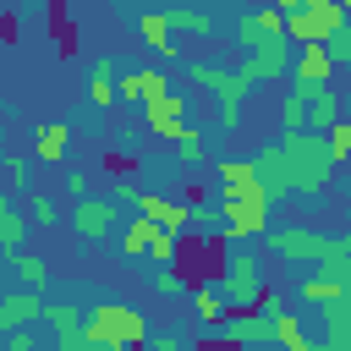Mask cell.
I'll use <instances>...</instances> for the list:
<instances>
[{
	"mask_svg": "<svg viewBox=\"0 0 351 351\" xmlns=\"http://www.w3.org/2000/svg\"><path fill=\"white\" fill-rule=\"evenodd\" d=\"M280 148H285V159H291V186H296V197L302 203H318L329 186H335V159H329V143H324V132H280Z\"/></svg>",
	"mask_w": 351,
	"mask_h": 351,
	"instance_id": "cell-1",
	"label": "cell"
},
{
	"mask_svg": "<svg viewBox=\"0 0 351 351\" xmlns=\"http://www.w3.org/2000/svg\"><path fill=\"white\" fill-rule=\"evenodd\" d=\"M186 82L208 88L214 93V115H219V132H236L241 115H247V99H252V77L241 66H219V60H186Z\"/></svg>",
	"mask_w": 351,
	"mask_h": 351,
	"instance_id": "cell-2",
	"label": "cell"
},
{
	"mask_svg": "<svg viewBox=\"0 0 351 351\" xmlns=\"http://www.w3.org/2000/svg\"><path fill=\"white\" fill-rule=\"evenodd\" d=\"M82 324H88L93 351H126V346L148 340V318L137 307H126V302H110V296L93 302V307H82Z\"/></svg>",
	"mask_w": 351,
	"mask_h": 351,
	"instance_id": "cell-3",
	"label": "cell"
},
{
	"mask_svg": "<svg viewBox=\"0 0 351 351\" xmlns=\"http://www.w3.org/2000/svg\"><path fill=\"white\" fill-rule=\"evenodd\" d=\"M274 258H285V263H324V258H335V252H351L346 247V236H324V230H307V225H269L263 236H258Z\"/></svg>",
	"mask_w": 351,
	"mask_h": 351,
	"instance_id": "cell-4",
	"label": "cell"
},
{
	"mask_svg": "<svg viewBox=\"0 0 351 351\" xmlns=\"http://www.w3.org/2000/svg\"><path fill=\"white\" fill-rule=\"evenodd\" d=\"M219 291H225L230 313L258 307V296L269 291V285H263V258H258L252 247H236V252L225 258V269H219Z\"/></svg>",
	"mask_w": 351,
	"mask_h": 351,
	"instance_id": "cell-5",
	"label": "cell"
},
{
	"mask_svg": "<svg viewBox=\"0 0 351 351\" xmlns=\"http://www.w3.org/2000/svg\"><path fill=\"white\" fill-rule=\"evenodd\" d=\"M219 208H225V241H258L274 214L263 192H219Z\"/></svg>",
	"mask_w": 351,
	"mask_h": 351,
	"instance_id": "cell-6",
	"label": "cell"
},
{
	"mask_svg": "<svg viewBox=\"0 0 351 351\" xmlns=\"http://www.w3.org/2000/svg\"><path fill=\"white\" fill-rule=\"evenodd\" d=\"M346 16H351V11H346L340 0H313V5H302V11H285V38H291V44H324Z\"/></svg>",
	"mask_w": 351,
	"mask_h": 351,
	"instance_id": "cell-7",
	"label": "cell"
},
{
	"mask_svg": "<svg viewBox=\"0 0 351 351\" xmlns=\"http://www.w3.org/2000/svg\"><path fill=\"white\" fill-rule=\"evenodd\" d=\"M71 219V236L77 241H110L121 230V197H77V208L66 214Z\"/></svg>",
	"mask_w": 351,
	"mask_h": 351,
	"instance_id": "cell-8",
	"label": "cell"
},
{
	"mask_svg": "<svg viewBox=\"0 0 351 351\" xmlns=\"http://www.w3.org/2000/svg\"><path fill=\"white\" fill-rule=\"evenodd\" d=\"M280 33H285V11H280L274 0L247 5V11H236V16H230V38H236L241 49H258L263 38H280Z\"/></svg>",
	"mask_w": 351,
	"mask_h": 351,
	"instance_id": "cell-9",
	"label": "cell"
},
{
	"mask_svg": "<svg viewBox=\"0 0 351 351\" xmlns=\"http://www.w3.org/2000/svg\"><path fill=\"white\" fill-rule=\"evenodd\" d=\"M291 60H296V44L280 33V38H263L258 49H247V66H241V71H247L252 82H285V77H291Z\"/></svg>",
	"mask_w": 351,
	"mask_h": 351,
	"instance_id": "cell-10",
	"label": "cell"
},
{
	"mask_svg": "<svg viewBox=\"0 0 351 351\" xmlns=\"http://www.w3.org/2000/svg\"><path fill=\"white\" fill-rule=\"evenodd\" d=\"M143 121H148V137H159V143H176V137L186 132V93H176V88L154 93V99L143 104Z\"/></svg>",
	"mask_w": 351,
	"mask_h": 351,
	"instance_id": "cell-11",
	"label": "cell"
},
{
	"mask_svg": "<svg viewBox=\"0 0 351 351\" xmlns=\"http://www.w3.org/2000/svg\"><path fill=\"white\" fill-rule=\"evenodd\" d=\"M252 165H258V181H263L269 203H285V197H296V186H291V159H285V148H280V143L258 148V154H252Z\"/></svg>",
	"mask_w": 351,
	"mask_h": 351,
	"instance_id": "cell-12",
	"label": "cell"
},
{
	"mask_svg": "<svg viewBox=\"0 0 351 351\" xmlns=\"http://www.w3.org/2000/svg\"><path fill=\"white\" fill-rule=\"evenodd\" d=\"M44 318H49L60 351H93L88 324H82V307H71V302H44Z\"/></svg>",
	"mask_w": 351,
	"mask_h": 351,
	"instance_id": "cell-13",
	"label": "cell"
},
{
	"mask_svg": "<svg viewBox=\"0 0 351 351\" xmlns=\"http://www.w3.org/2000/svg\"><path fill=\"white\" fill-rule=\"evenodd\" d=\"M121 60L115 55H93V66H88V110H110V104H121Z\"/></svg>",
	"mask_w": 351,
	"mask_h": 351,
	"instance_id": "cell-14",
	"label": "cell"
},
{
	"mask_svg": "<svg viewBox=\"0 0 351 351\" xmlns=\"http://www.w3.org/2000/svg\"><path fill=\"white\" fill-rule=\"evenodd\" d=\"M296 88H302V104H307V132H329L346 115V99L329 82H296Z\"/></svg>",
	"mask_w": 351,
	"mask_h": 351,
	"instance_id": "cell-15",
	"label": "cell"
},
{
	"mask_svg": "<svg viewBox=\"0 0 351 351\" xmlns=\"http://www.w3.org/2000/svg\"><path fill=\"white\" fill-rule=\"evenodd\" d=\"M132 208H143L148 219H159L170 236H192V203L186 197H159V192H137V203Z\"/></svg>",
	"mask_w": 351,
	"mask_h": 351,
	"instance_id": "cell-16",
	"label": "cell"
},
{
	"mask_svg": "<svg viewBox=\"0 0 351 351\" xmlns=\"http://www.w3.org/2000/svg\"><path fill=\"white\" fill-rule=\"evenodd\" d=\"M38 318H44V291H33V285H22V291H0V335L27 329V324H38Z\"/></svg>",
	"mask_w": 351,
	"mask_h": 351,
	"instance_id": "cell-17",
	"label": "cell"
},
{
	"mask_svg": "<svg viewBox=\"0 0 351 351\" xmlns=\"http://www.w3.org/2000/svg\"><path fill=\"white\" fill-rule=\"evenodd\" d=\"M165 88H176L165 66H126V71H121V104H148V99L165 93Z\"/></svg>",
	"mask_w": 351,
	"mask_h": 351,
	"instance_id": "cell-18",
	"label": "cell"
},
{
	"mask_svg": "<svg viewBox=\"0 0 351 351\" xmlns=\"http://www.w3.org/2000/svg\"><path fill=\"white\" fill-rule=\"evenodd\" d=\"M186 302H192V318H197L208 335H214V329L230 318V302H225V291H219L214 280H197V285L186 291Z\"/></svg>",
	"mask_w": 351,
	"mask_h": 351,
	"instance_id": "cell-19",
	"label": "cell"
},
{
	"mask_svg": "<svg viewBox=\"0 0 351 351\" xmlns=\"http://www.w3.org/2000/svg\"><path fill=\"white\" fill-rule=\"evenodd\" d=\"M137 33L148 38V49H154L159 60H176V55H181V44H176V27H170L165 5H154V11H137Z\"/></svg>",
	"mask_w": 351,
	"mask_h": 351,
	"instance_id": "cell-20",
	"label": "cell"
},
{
	"mask_svg": "<svg viewBox=\"0 0 351 351\" xmlns=\"http://www.w3.org/2000/svg\"><path fill=\"white\" fill-rule=\"evenodd\" d=\"M335 55L329 44H296V60H291V77L296 82H335Z\"/></svg>",
	"mask_w": 351,
	"mask_h": 351,
	"instance_id": "cell-21",
	"label": "cell"
},
{
	"mask_svg": "<svg viewBox=\"0 0 351 351\" xmlns=\"http://www.w3.org/2000/svg\"><path fill=\"white\" fill-rule=\"evenodd\" d=\"M165 225L159 219H148L143 208H132V219H121V230H115V241H121V252L137 263V258H148V247H154V236H159Z\"/></svg>",
	"mask_w": 351,
	"mask_h": 351,
	"instance_id": "cell-22",
	"label": "cell"
},
{
	"mask_svg": "<svg viewBox=\"0 0 351 351\" xmlns=\"http://www.w3.org/2000/svg\"><path fill=\"white\" fill-rule=\"evenodd\" d=\"M340 296H346V280L329 274V269H307L296 280V302L302 307H324V302H340Z\"/></svg>",
	"mask_w": 351,
	"mask_h": 351,
	"instance_id": "cell-23",
	"label": "cell"
},
{
	"mask_svg": "<svg viewBox=\"0 0 351 351\" xmlns=\"http://www.w3.org/2000/svg\"><path fill=\"white\" fill-rule=\"evenodd\" d=\"M165 16H170V27H176V33H192V38H214V33H219V16H214L208 5H192V0L165 5Z\"/></svg>",
	"mask_w": 351,
	"mask_h": 351,
	"instance_id": "cell-24",
	"label": "cell"
},
{
	"mask_svg": "<svg viewBox=\"0 0 351 351\" xmlns=\"http://www.w3.org/2000/svg\"><path fill=\"white\" fill-rule=\"evenodd\" d=\"M66 148H71V126L66 121H38L33 126V159L38 165H60Z\"/></svg>",
	"mask_w": 351,
	"mask_h": 351,
	"instance_id": "cell-25",
	"label": "cell"
},
{
	"mask_svg": "<svg viewBox=\"0 0 351 351\" xmlns=\"http://www.w3.org/2000/svg\"><path fill=\"white\" fill-rule=\"evenodd\" d=\"M318 318H324L318 346H324V351H351V307H346V302H324Z\"/></svg>",
	"mask_w": 351,
	"mask_h": 351,
	"instance_id": "cell-26",
	"label": "cell"
},
{
	"mask_svg": "<svg viewBox=\"0 0 351 351\" xmlns=\"http://www.w3.org/2000/svg\"><path fill=\"white\" fill-rule=\"evenodd\" d=\"M214 176H219V192H263L252 154H247V159H219V165H214ZM263 197H269V192H263Z\"/></svg>",
	"mask_w": 351,
	"mask_h": 351,
	"instance_id": "cell-27",
	"label": "cell"
},
{
	"mask_svg": "<svg viewBox=\"0 0 351 351\" xmlns=\"http://www.w3.org/2000/svg\"><path fill=\"white\" fill-rule=\"evenodd\" d=\"M27 225H33V219H27V214L0 192V252H16V247L27 241Z\"/></svg>",
	"mask_w": 351,
	"mask_h": 351,
	"instance_id": "cell-28",
	"label": "cell"
},
{
	"mask_svg": "<svg viewBox=\"0 0 351 351\" xmlns=\"http://www.w3.org/2000/svg\"><path fill=\"white\" fill-rule=\"evenodd\" d=\"M192 236H203V241H225V208H219V197L208 203H192Z\"/></svg>",
	"mask_w": 351,
	"mask_h": 351,
	"instance_id": "cell-29",
	"label": "cell"
},
{
	"mask_svg": "<svg viewBox=\"0 0 351 351\" xmlns=\"http://www.w3.org/2000/svg\"><path fill=\"white\" fill-rule=\"evenodd\" d=\"M274 346H285V351H313V340H307L296 307H280V313H274Z\"/></svg>",
	"mask_w": 351,
	"mask_h": 351,
	"instance_id": "cell-30",
	"label": "cell"
},
{
	"mask_svg": "<svg viewBox=\"0 0 351 351\" xmlns=\"http://www.w3.org/2000/svg\"><path fill=\"white\" fill-rule=\"evenodd\" d=\"M5 258H11V269H16V280H22V285H33V291H44V285H49V263H44L38 252H22V247H16V252H5Z\"/></svg>",
	"mask_w": 351,
	"mask_h": 351,
	"instance_id": "cell-31",
	"label": "cell"
},
{
	"mask_svg": "<svg viewBox=\"0 0 351 351\" xmlns=\"http://www.w3.org/2000/svg\"><path fill=\"white\" fill-rule=\"evenodd\" d=\"M148 291H154V296H181V291H192V280H186V269H181V263H154Z\"/></svg>",
	"mask_w": 351,
	"mask_h": 351,
	"instance_id": "cell-32",
	"label": "cell"
},
{
	"mask_svg": "<svg viewBox=\"0 0 351 351\" xmlns=\"http://www.w3.org/2000/svg\"><path fill=\"white\" fill-rule=\"evenodd\" d=\"M280 132H307V104H302V88H285V99H280Z\"/></svg>",
	"mask_w": 351,
	"mask_h": 351,
	"instance_id": "cell-33",
	"label": "cell"
},
{
	"mask_svg": "<svg viewBox=\"0 0 351 351\" xmlns=\"http://www.w3.org/2000/svg\"><path fill=\"white\" fill-rule=\"evenodd\" d=\"M170 148H176V159H181V165H208V137H203V132H192V126H186Z\"/></svg>",
	"mask_w": 351,
	"mask_h": 351,
	"instance_id": "cell-34",
	"label": "cell"
},
{
	"mask_svg": "<svg viewBox=\"0 0 351 351\" xmlns=\"http://www.w3.org/2000/svg\"><path fill=\"white\" fill-rule=\"evenodd\" d=\"M324 143H329V159L346 165V159H351V115H340V121L324 132Z\"/></svg>",
	"mask_w": 351,
	"mask_h": 351,
	"instance_id": "cell-35",
	"label": "cell"
},
{
	"mask_svg": "<svg viewBox=\"0 0 351 351\" xmlns=\"http://www.w3.org/2000/svg\"><path fill=\"white\" fill-rule=\"evenodd\" d=\"M27 219H33L38 230L60 225V208H55V197H49V192H33V203H27Z\"/></svg>",
	"mask_w": 351,
	"mask_h": 351,
	"instance_id": "cell-36",
	"label": "cell"
},
{
	"mask_svg": "<svg viewBox=\"0 0 351 351\" xmlns=\"http://www.w3.org/2000/svg\"><path fill=\"white\" fill-rule=\"evenodd\" d=\"M176 258H181V236L159 230V236H154V247H148V263H176Z\"/></svg>",
	"mask_w": 351,
	"mask_h": 351,
	"instance_id": "cell-37",
	"label": "cell"
},
{
	"mask_svg": "<svg viewBox=\"0 0 351 351\" xmlns=\"http://www.w3.org/2000/svg\"><path fill=\"white\" fill-rule=\"evenodd\" d=\"M324 44H329V55H335V66H351V16H346V22H340V27H335V33L324 38Z\"/></svg>",
	"mask_w": 351,
	"mask_h": 351,
	"instance_id": "cell-38",
	"label": "cell"
},
{
	"mask_svg": "<svg viewBox=\"0 0 351 351\" xmlns=\"http://www.w3.org/2000/svg\"><path fill=\"white\" fill-rule=\"evenodd\" d=\"M0 170H5V181H11V186H27V170H33V165H27V154H5V159H0Z\"/></svg>",
	"mask_w": 351,
	"mask_h": 351,
	"instance_id": "cell-39",
	"label": "cell"
},
{
	"mask_svg": "<svg viewBox=\"0 0 351 351\" xmlns=\"http://www.w3.org/2000/svg\"><path fill=\"white\" fill-rule=\"evenodd\" d=\"M148 346H159V351H186V335H181V329H165V335H154V329H148Z\"/></svg>",
	"mask_w": 351,
	"mask_h": 351,
	"instance_id": "cell-40",
	"label": "cell"
},
{
	"mask_svg": "<svg viewBox=\"0 0 351 351\" xmlns=\"http://www.w3.org/2000/svg\"><path fill=\"white\" fill-rule=\"evenodd\" d=\"M66 192L71 197H88V170H66Z\"/></svg>",
	"mask_w": 351,
	"mask_h": 351,
	"instance_id": "cell-41",
	"label": "cell"
},
{
	"mask_svg": "<svg viewBox=\"0 0 351 351\" xmlns=\"http://www.w3.org/2000/svg\"><path fill=\"white\" fill-rule=\"evenodd\" d=\"M280 11H302V5H313V0H274Z\"/></svg>",
	"mask_w": 351,
	"mask_h": 351,
	"instance_id": "cell-42",
	"label": "cell"
},
{
	"mask_svg": "<svg viewBox=\"0 0 351 351\" xmlns=\"http://www.w3.org/2000/svg\"><path fill=\"white\" fill-rule=\"evenodd\" d=\"M346 115H351V93H346Z\"/></svg>",
	"mask_w": 351,
	"mask_h": 351,
	"instance_id": "cell-43",
	"label": "cell"
},
{
	"mask_svg": "<svg viewBox=\"0 0 351 351\" xmlns=\"http://www.w3.org/2000/svg\"><path fill=\"white\" fill-rule=\"evenodd\" d=\"M192 5H214V0H192Z\"/></svg>",
	"mask_w": 351,
	"mask_h": 351,
	"instance_id": "cell-44",
	"label": "cell"
},
{
	"mask_svg": "<svg viewBox=\"0 0 351 351\" xmlns=\"http://www.w3.org/2000/svg\"><path fill=\"white\" fill-rule=\"evenodd\" d=\"M340 5H346V11H351V0H340Z\"/></svg>",
	"mask_w": 351,
	"mask_h": 351,
	"instance_id": "cell-45",
	"label": "cell"
},
{
	"mask_svg": "<svg viewBox=\"0 0 351 351\" xmlns=\"http://www.w3.org/2000/svg\"><path fill=\"white\" fill-rule=\"evenodd\" d=\"M346 247H351V230H346Z\"/></svg>",
	"mask_w": 351,
	"mask_h": 351,
	"instance_id": "cell-46",
	"label": "cell"
},
{
	"mask_svg": "<svg viewBox=\"0 0 351 351\" xmlns=\"http://www.w3.org/2000/svg\"><path fill=\"white\" fill-rule=\"evenodd\" d=\"M346 192H351V176H346Z\"/></svg>",
	"mask_w": 351,
	"mask_h": 351,
	"instance_id": "cell-47",
	"label": "cell"
}]
</instances>
